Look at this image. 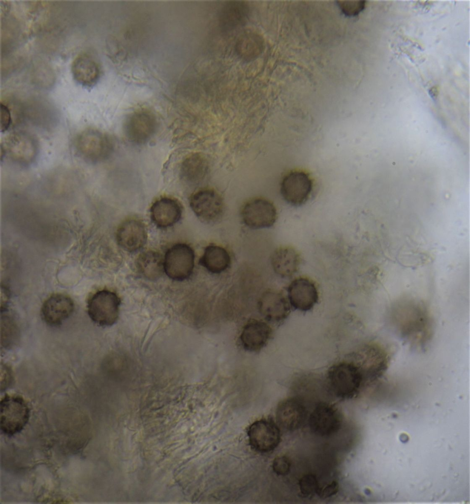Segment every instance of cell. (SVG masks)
<instances>
[{"label": "cell", "mask_w": 470, "mask_h": 504, "mask_svg": "<svg viewBox=\"0 0 470 504\" xmlns=\"http://www.w3.org/2000/svg\"><path fill=\"white\" fill-rule=\"evenodd\" d=\"M189 205L200 220L210 224L219 222L224 210L222 197L211 189H202L194 192L190 198Z\"/></svg>", "instance_id": "obj_4"}, {"label": "cell", "mask_w": 470, "mask_h": 504, "mask_svg": "<svg viewBox=\"0 0 470 504\" xmlns=\"http://www.w3.org/2000/svg\"><path fill=\"white\" fill-rule=\"evenodd\" d=\"M30 409L20 396L5 395L0 402V427L9 436L20 432L27 424Z\"/></svg>", "instance_id": "obj_2"}, {"label": "cell", "mask_w": 470, "mask_h": 504, "mask_svg": "<svg viewBox=\"0 0 470 504\" xmlns=\"http://www.w3.org/2000/svg\"><path fill=\"white\" fill-rule=\"evenodd\" d=\"M301 257L298 252L290 246H282L276 249L271 257V263L274 272L282 278H288L298 270Z\"/></svg>", "instance_id": "obj_18"}, {"label": "cell", "mask_w": 470, "mask_h": 504, "mask_svg": "<svg viewBox=\"0 0 470 504\" xmlns=\"http://www.w3.org/2000/svg\"><path fill=\"white\" fill-rule=\"evenodd\" d=\"M209 171L207 160L198 154L188 157L182 163L180 170L182 179L189 185L194 186L201 184L207 177Z\"/></svg>", "instance_id": "obj_21"}, {"label": "cell", "mask_w": 470, "mask_h": 504, "mask_svg": "<svg viewBox=\"0 0 470 504\" xmlns=\"http://www.w3.org/2000/svg\"><path fill=\"white\" fill-rule=\"evenodd\" d=\"M306 418V409L300 400L290 398L281 402L276 410V419L279 425L287 430L298 429Z\"/></svg>", "instance_id": "obj_17"}, {"label": "cell", "mask_w": 470, "mask_h": 504, "mask_svg": "<svg viewBox=\"0 0 470 504\" xmlns=\"http://www.w3.org/2000/svg\"><path fill=\"white\" fill-rule=\"evenodd\" d=\"M117 241L120 246L129 252H136L146 244L147 233L144 224L131 219L123 222L117 229Z\"/></svg>", "instance_id": "obj_12"}, {"label": "cell", "mask_w": 470, "mask_h": 504, "mask_svg": "<svg viewBox=\"0 0 470 504\" xmlns=\"http://www.w3.org/2000/svg\"><path fill=\"white\" fill-rule=\"evenodd\" d=\"M136 266L139 274L150 281L158 280L164 271V260L161 255L152 250L141 253L136 260Z\"/></svg>", "instance_id": "obj_23"}, {"label": "cell", "mask_w": 470, "mask_h": 504, "mask_svg": "<svg viewBox=\"0 0 470 504\" xmlns=\"http://www.w3.org/2000/svg\"><path fill=\"white\" fill-rule=\"evenodd\" d=\"M271 334L272 329L266 323L254 320L244 326L240 336V341L245 350L256 352L267 345Z\"/></svg>", "instance_id": "obj_16"}, {"label": "cell", "mask_w": 470, "mask_h": 504, "mask_svg": "<svg viewBox=\"0 0 470 504\" xmlns=\"http://www.w3.org/2000/svg\"><path fill=\"white\" fill-rule=\"evenodd\" d=\"M193 250L185 243L173 245L166 252L164 259V272L173 280L183 281L191 275L194 267Z\"/></svg>", "instance_id": "obj_5"}, {"label": "cell", "mask_w": 470, "mask_h": 504, "mask_svg": "<svg viewBox=\"0 0 470 504\" xmlns=\"http://www.w3.org/2000/svg\"><path fill=\"white\" fill-rule=\"evenodd\" d=\"M338 490V484L335 481H333L328 484L322 490H319V495L323 498H326L335 494Z\"/></svg>", "instance_id": "obj_31"}, {"label": "cell", "mask_w": 470, "mask_h": 504, "mask_svg": "<svg viewBox=\"0 0 470 504\" xmlns=\"http://www.w3.org/2000/svg\"><path fill=\"white\" fill-rule=\"evenodd\" d=\"M71 68L74 79L85 87L94 86L100 77V69L98 63L86 55L77 57Z\"/></svg>", "instance_id": "obj_19"}, {"label": "cell", "mask_w": 470, "mask_h": 504, "mask_svg": "<svg viewBox=\"0 0 470 504\" xmlns=\"http://www.w3.org/2000/svg\"><path fill=\"white\" fill-rule=\"evenodd\" d=\"M87 136V152L92 160L99 161L109 156L113 146L106 134L97 130H92Z\"/></svg>", "instance_id": "obj_25"}, {"label": "cell", "mask_w": 470, "mask_h": 504, "mask_svg": "<svg viewBox=\"0 0 470 504\" xmlns=\"http://www.w3.org/2000/svg\"><path fill=\"white\" fill-rule=\"evenodd\" d=\"M241 216L246 226L255 229L272 227L278 217L273 203L263 198L252 199L246 202L241 210Z\"/></svg>", "instance_id": "obj_7"}, {"label": "cell", "mask_w": 470, "mask_h": 504, "mask_svg": "<svg viewBox=\"0 0 470 504\" xmlns=\"http://www.w3.org/2000/svg\"><path fill=\"white\" fill-rule=\"evenodd\" d=\"M235 48L237 54L242 59H254L263 51V39L260 35L254 32H245L238 37Z\"/></svg>", "instance_id": "obj_24"}, {"label": "cell", "mask_w": 470, "mask_h": 504, "mask_svg": "<svg viewBox=\"0 0 470 504\" xmlns=\"http://www.w3.org/2000/svg\"><path fill=\"white\" fill-rule=\"evenodd\" d=\"M121 301L114 292L101 290L95 293L88 303V313L90 318L97 325L111 326L118 320Z\"/></svg>", "instance_id": "obj_3"}, {"label": "cell", "mask_w": 470, "mask_h": 504, "mask_svg": "<svg viewBox=\"0 0 470 504\" xmlns=\"http://www.w3.org/2000/svg\"><path fill=\"white\" fill-rule=\"evenodd\" d=\"M343 12L349 16L358 14L364 8L365 1L358 0H345L338 1Z\"/></svg>", "instance_id": "obj_28"}, {"label": "cell", "mask_w": 470, "mask_h": 504, "mask_svg": "<svg viewBox=\"0 0 470 504\" xmlns=\"http://www.w3.org/2000/svg\"><path fill=\"white\" fill-rule=\"evenodd\" d=\"M313 189V182L310 175L301 170L288 173L281 184V193L289 204L299 207L308 200Z\"/></svg>", "instance_id": "obj_8"}, {"label": "cell", "mask_w": 470, "mask_h": 504, "mask_svg": "<svg viewBox=\"0 0 470 504\" xmlns=\"http://www.w3.org/2000/svg\"><path fill=\"white\" fill-rule=\"evenodd\" d=\"M326 380L332 393L342 399L353 397L366 382L371 381L367 371L357 359L333 364L328 370Z\"/></svg>", "instance_id": "obj_1"}, {"label": "cell", "mask_w": 470, "mask_h": 504, "mask_svg": "<svg viewBox=\"0 0 470 504\" xmlns=\"http://www.w3.org/2000/svg\"><path fill=\"white\" fill-rule=\"evenodd\" d=\"M260 314L268 321L279 322L285 319L290 313V305L280 292L270 289L265 291L258 302Z\"/></svg>", "instance_id": "obj_13"}, {"label": "cell", "mask_w": 470, "mask_h": 504, "mask_svg": "<svg viewBox=\"0 0 470 504\" xmlns=\"http://www.w3.org/2000/svg\"><path fill=\"white\" fill-rule=\"evenodd\" d=\"M274 472L279 475H285L290 472L291 463L289 459L285 456H280L276 458L273 463Z\"/></svg>", "instance_id": "obj_29"}, {"label": "cell", "mask_w": 470, "mask_h": 504, "mask_svg": "<svg viewBox=\"0 0 470 504\" xmlns=\"http://www.w3.org/2000/svg\"><path fill=\"white\" fill-rule=\"evenodd\" d=\"M341 422V417L338 410L331 405L321 403L312 413L309 425L313 433L324 437L336 432Z\"/></svg>", "instance_id": "obj_11"}, {"label": "cell", "mask_w": 470, "mask_h": 504, "mask_svg": "<svg viewBox=\"0 0 470 504\" xmlns=\"http://www.w3.org/2000/svg\"><path fill=\"white\" fill-rule=\"evenodd\" d=\"M182 207L174 198L162 197L156 200L150 209V216L154 223L159 228H167L177 223L181 218Z\"/></svg>", "instance_id": "obj_15"}, {"label": "cell", "mask_w": 470, "mask_h": 504, "mask_svg": "<svg viewBox=\"0 0 470 504\" xmlns=\"http://www.w3.org/2000/svg\"><path fill=\"white\" fill-rule=\"evenodd\" d=\"M11 116L9 109L4 104H0V131H4L9 126Z\"/></svg>", "instance_id": "obj_30"}, {"label": "cell", "mask_w": 470, "mask_h": 504, "mask_svg": "<svg viewBox=\"0 0 470 504\" xmlns=\"http://www.w3.org/2000/svg\"><path fill=\"white\" fill-rule=\"evenodd\" d=\"M299 488L303 496L308 497L318 493L320 489L315 475L307 474L301 477L299 482Z\"/></svg>", "instance_id": "obj_27"}, {"label": "cell", "mask_w": 470, "mask_h": 504, "mask_svg": "<svg viewBox=\"0 0 470 504\" xmlns=\"http://www.w3.org/2000/svg\"><path fill=\"white\" fill-rule=\"evenodd\" d=\"M287 291L290 306L302 312L312 309L318 300V292L315 283L307 277L295 279L288 285Z\"/></svg>", "instance_id": "obj_9"}, {"label": "cell", "mask_w": 470, "mask_h": 504, "mask_svg": "<svg viewBox=\"0 0 470 504\" xmlns=\"http://www.w3.org/2000/svg\"><path fill=\"white\" fill-rule=\"evenodd\" d=\"M249 13V7L245 1H227L220 10L219 24L224 30L234 29L246 22Z\"/></svg>", "instance_id": "obj_20"}, {"label": "cell", "mask_w": 470, "mask_h": 504, "mask_svg": "<svg viewBox=\"0 0 470 504\" xmlns=\"http://www.w3.org/2000/svg\"><path fill=\"white\" fill-rule=\"evenodd\" d=\"M14 320L8 316L1 317V345L11 348L19 341V331Z\"/></svg>", "instance_id": "obj_26"}, {"label": "cell", "mask_w": 470, "mask_h": 504, "mask_svg": "<svg viewBox=\"0 0 470 504\" xmlns=\"http://www.w3.org/2000/svg\"><path fill=\"white\" fill-rule=\"evenodd\" d=\"M157 126V119L152 112L140 109L132 112L126 117L123 129L129 142L140 145L147 142L155 135Z\"/></svg>", "instance_id": "obj_6"}, {"label": "cell", "mask_w": 470, "mask_h": 504, "mask_svg": "<svg viewBox=\"0 0 470 504\" xmlns=\"http://www.w3.org/2000/svg\"><path fill=\"white\" fill-rule=\"evenodd\" d=\"M251 446L261 452L270 451L279 444L281 436L279 428L270 420H260L254 422L248 430Z\"/></svg>", "instance_id": "obj_10"}, {"label": "cell", "mask_w": 470, "mask_h": 504, "mask_svg": "<svg viewBox=\"0 0 470 504\" xmlns=\"http://www.w3.org/2000/svg\"><path fill=\"white\" fill-rule=\"evenodd\" d=\"M199 262L209 272L219 274L229 267L231 263V258L224 248L211 244L205 248Z\"/></svg>", "instance_id": "obj_22"}, {"label": "cell", "mask_w": 470, "mask_h": 504, "mask_svg": "<svg viewBox=\"0 0 470 504\" xmlns=\"http://www.w3.org/2000/svg\"><path fill=\"white\" fill-rule=\"evenodd\" d=\"M74 303L68 296L57 294L48 298L43 304L41 316L44 321L51 326L62 324L73 313Z\"/></svg>", "instance_id": "obj_14"}]
</instances>
